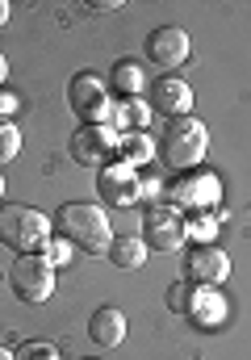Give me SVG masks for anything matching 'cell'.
I'll return each mask as SVG.
<instances>
[{
  "mask_svg": "<svg viewBox=\"0 0 251 360\" xmlns=\"http://www.w3.org/2000/svg\"><path fill=\"white\" fill-rule=\"evenodd\" d=\"M55 235L67 239L76 252H88V256H105L109 243H113V226H109V214L92 201H63L55 214Z\"/></svg>",
  "mask_w": 251,
  "mask_h": 360,
  "instance_id": "cell-1",
  "label": "cell"
},
{
  "mask_svg": "<svg viewBox=\"0 0 251 360\" xmlns=\"http://www.w3.org/2000/svg\"><path fill=\"white\" fill-rule=\"evenodd\" d=\"M160 160H164L167 168H176V172H193V168H201V160H205V151H210V126L201 122V117H172L164 130H160Z\"/></svg>",
  "mask_w": 251,
  "mask_h": 360,
  "instance_id": "cell-2",
  "label": "cell"
},
{
  "mask_svg": "<svg viewBox=\"0 0 251 360\" xmlns=\"http://www.w3.org/2000/svg\"><path fill=\"white\" fill-rule=\"evenodd\" d=\"M51 239H55V222H51L42 210H34V205H17V201L0 205V243H8L17 256H25V252H42Z\"/></svg>",
  "mask_w": 251,
  "mask_h": 360,
  "instance_id": "cell-3",
  "label": "cell"
},
{
  "mask_svg": "<svg viewBox=\"0 0 251 360\" xmlns=\"http://www.w3.org/2000/svg\"><path fill=\"white\" fill-rule=\"evenodd\" d=\"M8 285H13V293H17L21 302L42 306V302L55 293V264H51L42 252H25V256L13 260V269H8Z\"/></svg>",
  "mask_w": 251,
  "mask_h": 360,
  "instance_id": "cell-4",
  "label": "cell"
},
{
  "mask_svg": "<svg viewBox=\"0 0 251 360\" xmlns=\"http://www.w3.org/2000/svg\"><path fill=\"white\" fill-rule=\"evenodd\" d=\"M67 105L84 126H96V122L113 117V92L105 89V80L96 72H76L67 80Z\"/></svg>",
  "mask_w": 251,
  "mask_h": 360,
  "instance_id": "cell-5",
  "label": "cell"
},
{
  "mask_svg": "<svg viewBox=\"0 0 251 360\" xmlns=\"http://www.w3.org/2000/svg\"><path fill=\"white\" fill-rule=\"evenodd\" d=\"M167 193H172V205L180 214H210L222 201V180L210 168H193V172H180Z\"/></svg>",
  "mask_w": 251,
  "mask_h": 360,
  "instance_id": "cell-6",
  "label": "cell"
},
{
  "mask_svg": "<svg viewBox=\"0 0 251 360\" xmlns=\"http://www.w3.org/2000/svg\"><path fill=\"white\" fill-rule=\"evenodd\" d=\"M143 243L151 252H176L188 243V231H184V214L167 201H155L143 210Z\"/></svg>",
  "mask_w": 251,
  "mask_h": 360,
  "instance_id": "cell-7",
  "label": "cell"
},
{
  "mask_svg": "<svg viewBox=\"0 0 251 360\" xmlns=\"http://www.w3.org/2000/svg\"><path fill=\"white\" fill-rule=\"evenodd\" d=\"M117 143H122V134H117L109 122H96V126H80V130L72 134L67 151H72V160H76L80 168H105V164L117 160Z\"/></svg>",
  "mask_w": 251,
  "mask_h": 360,
  "instance_id": "cell-8",
  "label": "cell"
},
{
  "mask_svg": "<svg viewBox=\"0 0 251 360\" xmlns=\"http://www.w3.org/2000/svg\"><path fill=\"white\" fill-rule=\"evenodd\" d=\"M147 59L160 68V72H176L193 59V38L184 25H160L147 34Z\"/></svg>",
  "mask_w": 251,
  "mask_h": 360,
  "instance_id": "cell-9",
  "label": "cell"
},
{
  "mask_svg": "<svg viewBox=\"0 0 251 360\" xmlns=\"http://www.w3.org/2000/svg\"><path fill=\"white\" fill-rule=\"evenodd\" d=\"M184 319H188L197 331H222V327H226V319H231L226 293H222L218 285H193V289H188Z\"/></svg>",
  "mask_w": 251,
  "mask_h": 360,
  "instance_id": "cell-10",
  "label": "cell"
},
{
  "mask_svg": "<svg viewBox=\"0 0 251 360\" xmlns=\"http://www.w3.org/2000/svg\"><path fill=\"white\" fill-rule=\"evenodd\" d=\"M96 193H101V201H105V205H113V210L139 205V172L113 160V164L96 168Z\"/></svg>",
  "mask_w": 251,
  "mask_h": 360,
  "instance_id": "cell-11",
  "label": "cell"
},
{
  "mask_svg": "<svg viewBox=\"0 0 251 360\" xmlns=\"http://www.w3.org/2000/svg\"><path fill=\"white\" fill-rule=\"evenodd\" d=\"M231 276V256L218 243H201L184 260V281L188 285H222Z\"/></svg>",
  "mask_w": 251,
  "mask_h": 360,
  "instance_id": "cell-12",
  "label": "cell"
},
{
  "mask_svg": "<svg viewBox=\"0 0 251 360\" xmlns=\"http://www.w3.org/2000/svg\"><path fill=\"white\" fill-rule=\"evenodd\" d=\"M151 109H160L167 122L188 117L193 113V84H184L180 76H160L155 89H151Z\"/></svg>",
  "mask_w": 251,
  "mask_h": 360,
  "instance_id": "cell-13",
  "label": "cell"
},
{
  "mask_svg": "<svg viewBox=\"0 0 251 360\" xmlns=\"http://www.w3.org/2000/svg\"><path fill=\"white\" fill-rule=\"evenodd\" d=\"M126 331H130V323H126V314H122L117 306H96L92 319H88V335H92V344H101V348L126 344Z\"/></svg>",
  "mask_w": 251,
  "mask_h": 360,
  "instance_id": "cell-14",
  "label": "cell"
},
{
  "mask_svg": "<svg viewBox=\"0 0 251 360\" xmlns=\"http://www.w3.org/2000/svg\"><path fill=\"white\" fill-rule=\"evenodd\" d=\"M109 92H113L117 101H134V96L147 92V76H143L139 59H130V55L113 59V68H109Z\"/></svg>",
  "mask_w": 251,
  "mask_h": 360,
  "instance_id": "cell-15",
  "label": "cell"
},
{
  "mask_svg": "<svg viewBox=\"0 0 251 360\" xmlns=\"http://www.w3.org/2000/svg\"><path fill=\"white\" fill-rule=\"evenodd\" d=\"M151 101H143V96H134V101H113V117H109V126L117 130V134H143L147 126H151Z\"/></svg>",
  "mask_w": 251,
  "mask_h": 360,
  "instance_id": "cell-16",
  "label": "cell"
},
{
  "mask_svg": "<svg viewBox=\"0 0 251 360\" xmlns=\"http://www.w3.org/2000/svg\"><path fill=\"white\" fill-rule=\"evenodd\" d=\"M109 264L122 272H139L147 264V256H151V248L143 243V235H113V243H109Z\"/></svg>",
  "mask_w": 251,
  "mask_h": 360,
  "instance_id": "cell-17",
  "label": "cell"
},
{
  "mask_svg": "<svg viewBox=\"0 0 251 360\" xmlns=\"http://www.w3.org/2000/svg\"><path fill=\"white\" fill-rule=\"evenodd\" d=\"M155 155H160V147H155V139L147 130L143 134H122V143H117V164H126L134 172H143Z\"/></svg>",
  "mask_w": 251,
  "mask_h": 360,
  "instance_id": "cell-18",
  "label": "cell"
},
{
  "mask_svg": "<svg viewBox=\"0 0 251 360\" xmlns=\"http://www.w3.org/2000/svg\"><path fill=\"white\" fill-rule=\"evenodd\" d=\"M218 222H222V210H210V214H184V231H188L193 248H201V243H214V235H218Z\"/></svg>",
  "mask_w": 251,
  "mask_h": 360,
  "instance_id": "cell-19",
  "label": "cell"
},
{
  "mask_svg": "<svg viewBox=\"0 0 251 360\" xmlns=\"http://www.w3.org/2000/svg\"><path fill=\"white\" fill-rule=\"evenodd\" d=\"M13 360H63V352L51 340H25L21 348H13Z\"/></svg>",
  "mask_w": 251,
  "mask_h": 360,
  "instance_id": "cell-20",
  "label": "cell"
},
{
  "mask_svg": "<svg viewBox=\"0 0 251 360\" xmlns=\"http://www.w3.org/2000/svg\"><path fill=\"white\" fill-rule=\"evenodd\" d=\"M17 151H21V130L13 126V117H0V164L17 160Z\"/></svg>",
  "mask_w": 251,
  "mask_h": 360,
  "instance_id": "cell-21",
  "label": "cell"
},
{
  "mask_svg": "<svg viewBox=\"0 0 251 360\" xmlns=\"http://www.w3.org/2000/svg\"><path fill=\"white\" fill-rule=\"evenodd\" d=\"M42 256H46V260L55 264V272H59V269H67V264L76 260V248H72L67 239H59V235H55V239H51V243L42 248Z\"/></svg>",
  "mask_w": 251,
  "mask_h": 360,
  "instance_id": "cell-22",
  "label": "cell"
},
{
  "mask_svg": "<svg viewBox=\"0 0 251 360\" xmlns=\"http://www.w3.org/2000/svg\"><path fill=\"white\" fill-rule=\"evenodd\" d=\"M188 289H193L188 281H172V285H167L164 302H167V310H172V314H184V306H188Z\"/></svg>",
  "mask_w": 251,
  "mask_h": 360,
  "instance_id": "cell-23",
  "label": "cell"
},
{
  "mask_svg": "<svg viewBox=\"0 0 251 360\" xmlns=\"http://www.w3.org/2000/svg\"><path fill=\"white\" fill-rule=\"evenodd\" d=\"M164 193H167V188H164V180H160V176H147V172H139V201L155 205Z\"/></svg>",
  "mask_w": 251,
  "mask_h": 360,
  "instance_id": "cell-24",
  "label": "cell"
},
{
  "mask_svg": "<svg viewBox=\"0 0 251 360\" xmlns=\"http://www.w3.org/2000/svg\"><path fill=\"white\" fill-rule=\"evenodd\" d=\"M17 105H21V101H17L13 92L0 89V117H13V113H17Z\"/></svg>",
  "mask_w": 251,
  "mask_h": 360,
  "instance_id": "cell-25",
  "label": "cell"
},
{
  "mask_svg": "<svg viewBox=\"0 0 251 360\" xmlns=\"http://www.w3.org/2000/svg\"><path fill=\"white\" fill-rule=\"evenodd\" d=\"M88 8H92V13H113V8H122V4H117V0H101V4H88Z\"/></svg>",
  "mask_w": 251,
  "mask_h": 360,
  "instance_id": "cell-26",
  "label": "cell"
},
{
  "mask_svg": "<svg viewBox=\"0 0 251 360\" xmlns=\"http://www.w3.org/2000/svg\"><path fill=\"white\" fill-rule=\"evenodd\" d=\"M8 13H13V8H8V0H0V30L8 25Z\"/></svg>",
  "mask_w": 251,
  "mask_h": 360,
  "instance_id": "cell-27",
  "label": "cell"
},
{
  "mask_svg": "<svg viewBox=\"0 0 251 360\" xmlns=\"http://www.w3.org/2000/svg\"><path fill=\"white\" fill-rule=\"evenodd\" d=\"M4 80H8V59H4V51H0V89H4Z\"/></svg>",
  "mask_w": 251,
  "mask_h": 360,
  "instance_id": "cell-28",
  "label": "cell"
},
{
  "mask_svg": "<svg viewBox=\"0 0 251 360\" xmlns=\"http://www.w3.org/2000/svg\"><path fill=\"white\" fill-rule=\"evenodd\" d=\"M0 360H13V352H4V348H0Z\"/></svg>",
  "mask_w": 251,
  "mask_h": 360,
  "instance_id": "cell-29",
  "label": "cell"
},
{
  "mask_svg": "<svg viewBox=\"0 0 251 360\" xmlns=\"http://www.w3.org/2000/svg\"><path fill=\"white\" fill-rule=\"evenodd\" d=\"M0 197H4V176H0Z\"/></svg>",
  "mask_w": 251,
  "mask_h": 360,
  "instance_id": "cell-30",
  "label": "cell"
},
{
  "mask_svg": "<svg viewBox=\"0 0 251 360\" xmlns=\"http://www.w3.org/2000/svg\"><path fill=\"white\" fill-rule=\"evenodd\" d=\"M88 360H92V356H88Z\"/></svg>",
  "mask_w": 251,
  "mask_h": 360,
  "instance_id": "cell-31",
  "label": "cell"
}]
</instances>
